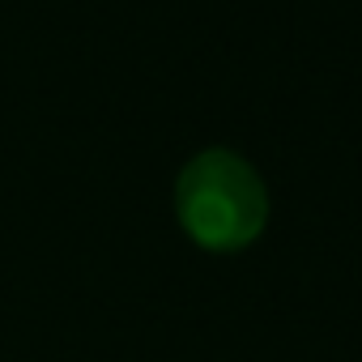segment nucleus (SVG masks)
<instances>
[{"mask_svg":"<svg viewBox=\"0 0 362 362\" xmlns=\"http://www.w3.org/2000/svg\"><path fill=\"white\" fill-rule=\"evenodd\" d=\"M175 222L214 256L243 252L269 222V188L260 170L235 149H201L175 179Z\"/></svg>","mask_w":362,"mask_h":362,"instance_id":"obj_1","label":"nucleus"}]
</instances>
